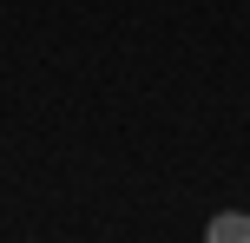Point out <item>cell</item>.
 Masks as SVG:
<instances>
[{"mask_svg":"<svg viewBox=\"0 0 250 243\" xmlns=\"http://www.w3.org/2000/svg\"><path fill=\"white\" fill-rule=\"evenodd\" d=\"M204 237L211 243H250V217L244 210H217V217L204 224Z\"/></svg>","mask_w":250,"mask_h":243,"instance_id":"6da1fadb","label":"cell"}]
</instances>
